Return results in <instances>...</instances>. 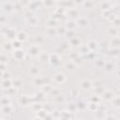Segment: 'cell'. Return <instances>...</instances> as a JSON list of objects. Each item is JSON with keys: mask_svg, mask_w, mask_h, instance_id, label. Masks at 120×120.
I'll return each mask as SVG.
<instances>
[{"mask_svg": "<svg viewBox=\"0 0 120 120\" xmlns=\"http://www.w3.org/2000/svg\"><path fill=\"white\" fill-rule=\"evenodd\" d=\"M90 105H91V106H89V109H90L92 112H96V111L98 110V103H96V102H91Z\"/></svg>", "mask_w": 120, "mask_h": 120, "instance_id": "cell-12", "label": "cell"}, {"mask_svg": "<svg viewBox=\"0 0 120 120\" xmlns=\"http://www.w3.org/2000/svg\"><path fill=\"white\" fill-rule=\"evenodd\" d=\"M16 38H17L18 40L23 41V40L26 39V34H25L24 32H19V33L16 35Z\"/></svg>", "mask_w": 120, "mask_h": 120, "instance_id": "cell-5", "label": "cell"}, {"mask_svg": "<svg viewBox=\"0 0 120 120\" xmlns=\"http://www.w3.org/2000/svg\"><path fill=\"white\" fill-rule=\"evenodd\" d=\"M12 85H13V87H14L15 89L19 88V87H21V85H22V81H21V80H14L13 82H12Z\"/></svg>", "mask_w": 120, "mask_h": 120, "instance_id": "cell-10", "label": "cell"}, {"mask_svg": "<svg viewBox=\"0 0 120 120\" xmlns=\"http://www.w3.org/2000/svg\"><path fill=\"white\" fill-rule=\"evenodd\" d=\"M8 59V57L6 56V55H4V54H1L0 55V63H5V62H7Z\"/></svg>", "mask_w": 120, "mask_h": 120, "instance_id": "cell-15", "label": "cell"}, {"mask_svg": "<svg viewBox=\"0 0 120 120\" xmlns=\"http://www.w3.org/2000/svg\"><path fill=\"white\" fill-rule=\"evenodd\" d=\"M13 56H14L16 59L20 60V59L23 58V56H24V52H22L21 49H17V50L14 52V53H13Z\"/></svg>", "mask_w": 120, "mask_h": 120, "instance_id": "cell-4", "label": "cell"}, {"mask_svg": "<svg viewBox=\"0 0 120 120\" xmlns=\"http://www.w3.org/2000/svg\"><path fill=\"white\" fill-rule=\"evenodd\" d=\"M1 112H2V113H4V114H9V113H11V112H12V107L10 106V104H9V105H4V106H2V108H1Z\"/></svg>", "mask_w": 120, "mask_h": 120, "instance_id": "cell-3", "label": "cell"}, {"mask_svg": "<svg viewBox=\"0 0 120 120\" xmlns=\"http://www.w3.org/2000/svg\"><path fill=\"white\" fill-rule=\"evenodd\" d=\"M20 104H22V105H26L27 103H28V101H29V98L26 97V96H22L21 98H20Z\"/></svg>", "mask_w": 120, "mask_h": 120, "instance_id": "cell-9", "label": "cell"}, {"mask_svg": "<svg viewBox=\"0 0 120 120\" xmlns=\"http://www.w3.org/2000/svg\"><path fill=\"white\" fill-rule=\"evenodd\" d=\"M2 85H3V87H5V88H10V87L12 86V82H11L10 80L6 79V80L2 82Z\"/></svg>", "mask_w": 120, "mask_h": 120, "instance_id": "cell-7", "label": "cell"}, {"mask_svg": "<svg viewBox=\"0 0 120 120\" xmlns=\"http://www.w3.org/2000/svg\"><path fill=\"white\" fill-rule=\"evenodd\" d=\"M5 69V66H4V64L3 63H0V70H4Z\"/></svg>", "mask_w": 120, "mask_h": 120, "instance_id": "cell-19", "label": "cell"}, {"mask_svg": "<svg viewBox=\"0 0 120 120\" xmlns=\"http://www.w3.org/2000/svg\"><path fill=\"white\" fill-rule=\"evenodd\" d=\"M78 24H79L80 26H84V25L86 24V21H85L84 19H80V20L78 21Z\"/></svg>", "mask_w": 120, "mask_h": 120, "instance_id": "cell-16", "label": "cell"}, {"mask_svg": "<svg viewBox=\"0 0 120 120\" xmlns=\"http://www.w3.org/2000/svg\"><path fill=\"white\" fill-rule=\"evenodd\" d=\"M81 86H82V88H83V89H88V88L91 86V82H89V81H87V80H84L83 82H82Z\"/></svg>", "mask_w": 120, "mask_h": 120, "instance_id": "cell-6", "label": "cell"}, {"mask_svg": "<svg viewBox=\"0 0 120 120\" xmlns=\"http://www.w3.org/2000/svg\"><path fill=\"white\" fill-rule=\"evenodd\" d=\"M40 52V49L38 46L37 45H34V46H31L29 49H28V53L32 56H37Z\"/></svg>", "mask_w": 120, "mask_h": 120, "instance_id": "cell-1", "label": "cell"}, {"mask_svg": "<svg viewBox=\"0 0 120 120\" xmlns=\"http://www.w3.org/2000/svg\"><path fill=\"white\" fill-rule=\"evenodd\" d=\"M3 48H4V50H6V51H10V50L12 49V44H11V43H5V44L3 45Z\"/></svg>", "mask_w": 120, "mask_h": 120, "instance_id": "cell-14", "label": "cell"}, {"mask_svg": "<svg viewBox=\"0 0 120 120\" xmlns=\"http://www.w3.org/2000/svg\"><path fill=\"white\" fill-rule=\"evenodd\" d=\"M2 75H3V71L0 70V77H2Z\"/></svg>", "mask_w": 120, "mask_h": 120, "instance_id": "cell-20", "label": "cell"}, {"mask_svg": "<svg viewBox=\"0 0 120 120\" xmlns=\"http://www.w3.org/2000/svg\"><path fill=\"white\" fill-rule=\"evenodd\" d=\"M34 82H35V84H36V85H40V84L42 83V82H41V79H38H38H36Z\"/></svg>", "mask_w": 120, "mask_h": 120, "instance_id": "cell-18", "label": "cell"}, {"mask_svg": "<svg viewBox=\"0 0 120 120\" xmlns=\"http://www.w3.org/2000/svg\"><path fill=\"white\" fill-rule=\"evenodd\" d=\"M30 71H31V73H32V74H37V73L38 72V69L36 67H33V68H31V70H30Z\"/></svg>", "mask_w": 120, "mask_h": 120, "instance_id": "cell-17", "label": "cell"}, {"mask_svg": "<svg viewBox=\"0 0 120 120\" xmlns=\"http://www.w3.org/2000/svg\"><path fill=\"white\" fill-rule=\"evenodd\" d=\"M66 68L68 69V70H73V69H75V65L72 62H69L66 65Z\"/></svg>", "mask_w": 120, "mask_h": 120, "instance_id": "cell-13", "label": "cell"}, {"mask_svg": "<svg viewBox=\"0 0 120 120\" xmlns=\"http://www.w3.org/2000/svg\"><path fill=\"white\" fill-rule=\"evenodd\" d=\"M0 103H1L2 106H4V105H9L10 104V99L8 98V97H4L0 100Z\"/></svg>", "mask_w": 120, "mask_h": 120, "instance_id": "cell-8", "label": "cell"}, {"mask_svg": "<svg viewBox=\"0 0 120 120\" xmlns=\"http://www.w3.org/2000/svg\"><path fill=\"white\" fill-rule=\"evenodd\" d=\"M12 48H14V49H20V47H21V41L20 40H18V39H16V40H14L12 43Z\"/></svg>", "mask_w": 120, "mask_h": 120, "instance_id": "cell-11", "label": "cell"}, {"mask_svg": "<svg viewBox=\"0 0 120 120\" xmlns=\"http://www.w3.org/2000/svg\"><path fill=\"white\" fill-rule=\"evenodd\" d=\"M54 81H55L56 82H58V83H63V82L66 81V77H65V75H64L63 73H58V74L55 75Z\"/></svg>", "mask_w": 120, "mask_h": 120, "instance_id": "cell-2", "label": "cell"}]
</instances>
